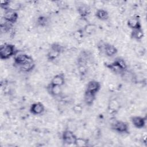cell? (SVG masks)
I'll use <instances>...</instances> for the list:
<instances>
[{"mask_svg": "<svg viewBox=\"0 0 147 147\" xmlns=\"http://www.w3.org/2000/svg\"><path fill=\"white\" fill-rule=\"evenodd\" d=\"M77 11L80 16V17L87 18L91 13V8L87 4L82 3L77 7Z\"/></svg>", "mask_w": 147, "mask_h": 147, "instance_id": "13", "label": "cell"}, {"mask_svg": "<svg viewBox=\"0 0 147 147\" xmlns=\"http://www.w3.org/2000/svg\"><path fill=\"white\" fill-rule=\"evenodd\" d=\"M48 93L52 96H60L62 94V88L61 86L52 84L49 83L46 87Z\"/></svg>", "mask_w": 147, "mask_h": 147, "instance_id": "9", "label": "cell"}, {"mask_svg": "<svg viewBox=\"0 0 147 147\" xmlns=\"http://www.w3.org/2000/svg\"><path fill=\"white\" fill-rule=\"evenodd\" d=\"M127 26L131 30L142 28L140 19L137 16L130 17L127 21Z\"/></svg>", "mask_w": 147, "mask_h": 147, "instance_id": "12", "label": "cell"}, {"mask_svg": "<svg viewBox=\"0 0 147 147\" xmlns=\"http://www.w3.org/2000/svg\"><path fill=\"white\" fill-rule=\"evenodd\" d=\"M78 69L81 76H85L88 72V68L86 64H78Z\"/></svg>", "mask_w": 147, "mask_h": 147, "instance_id": "26", "label": "cell"}, {"mask_svg": "<svg viewBox=\"0 0 147 147\" xmlns=\"http://www.w3.org/2000/svg\"><path fill=\"white\" fill-rule=\"evenodd\" d=\"M35 67V63L34 62H30L26 63L21 67H20V69L21 71L24 72H29L33 70Z\"/></svg>", "mask_w": 147, "mask_h": 147, "instance_id": "23", "label": "cell"}, {"mask_svg": "<svg viewBox=\"0 0 147 147\" xmlns=\"http://www.w3.org/2000/svg\"><path fill=\"white\" fill-rule=\"evenodd\" d=\"M65 82V75L63 73H59L55 75L51 79V83L62 87Z\"/></svg>", "mask_w": 147, "mask_h": 147, "instance_id": "14", "label": "cell"}, {"mask_svg": "<svg viewBox=\"0 0 147 147\" xmlns=\"http://www.w3.org/2000/svg\"><path fill=\"white\" fill-rule=\"evenodd\" d=\"M105 66L106 68H107L109 69H110L112 72L115 74V75H118L122 76L123 74L125 73V72L122 71L118 67H117L113 62L109 63H105Z\"/></svg>", "mask_w": 147, "mask_h": 147, "instance_id": "19", "label": "cell"}, {"mask_svg": "<svg viewBox=\"0 0 147 147\" xmlns=\"http://www.w3.org/2000/svg\"><path fill=\"white\" fill-rule=\"evenodd\" d=\"M96 95L90 92L85 90L84 94V102L85 104L88 106H91L96 99Z\"/></svg>", "mask_w": 147, "mask_h": 147, "instance_id": "16", "label": "cell"}, {"mask_svg": "<svg viewBox=\"0 0 147 147\" xmlns=\"http://www.w3.org/2000/svg\"><path fill=\"white\" fill-rule=\"evenodd\" d=\"M130 37L136 41H141L144 37V32L142 28L131 30Z\"/></svg>", "mask_w": 147, "mask_h": 147, "instance_id": "17", "label": "cell"}, {"mask_svg": "<svg viewBox=\"0 0 147 147\" xmlns=\"http://www.w3.org/2000/svg\"><path fill=\"white\" fill-rule=\"evenodd\" d=\"M95 16L100 21H106L109 18V14L108 11L102 8L97 9L95 13Z\"/></svg>", "mask_w": 147, "mask_h": 147, "instance_id": "18", "label": "cell"}, {"mask_svg": "<svg viewBox=\"0 0 147 147\" xmlns=\"http://www.w3.org/2000/svg\"><path fill=\"white\" fill-rule=\"evenodd\" d=\"M76 137H77L75 136L74 132L68 129L65 130L63 132L61 136L63 142L66 145H74Z\"/></svg>", "mask_w": 147, "mask_h": 147, "instance_id": "6", "label": "cell"}, {"mask_svg": "<svg viewBox=\"0 0 147 147\" xmlns=\"http://www.w3.org/2000/svg\"><path fill=\"white\" fill-rule=\"evenodd\" d=\"M89 23L88 20L87 18H83V17H80V18L78 20V25L79 26L78 29H82L85 27V26Z\"/></svg>", "mask_w": 147, "mask_h": 147, "instance_id": "27", "label": "cell"}, {"mask_svg": "<svg viewBox=\"0 0 147 147\" xmlns=\"http://www.w3.org/2000/svg\"><path fill=\"white\" fill-rule=\"evenodd\" d=\"M37 24L41 27H45L49 24V20L45 16H40L37 19Z\"/></svg>", "mask_w": 147, "mask_h": 147, "instance_id": "24", "label": "cell"}, {"mask_svg": "<svg viewBox=\"0 0 147 147\" xmlns=\"http://www.w3.org/2000/svg\"><path fill=\"white\" fill-rule=\"evenodd\" d=\"M83 107L80 104H76L72 107V111L77 115H80L83 112Z\"/></svg>", "mask_w": 147, "mask_h": 147, "instance_id": "28", "label": "cell"}, {"mask_svg": "<svg viewBox=\"0 0 147 147\" xmlns=\"http://www.w3.org/2000/svg\"><path fill=\"white\" fill-rule=\"evenodd\" d=\"M96 25L94 24L89 22L83 28V31L85 34L90 36L94 34L96 30Z\"/></svg>", "mask_w": 147, "mask_h": 147, "instance_id": "21", "label": "cell"}, {"mask_svg": "<svg viewBox=\"0 0 147 147\" xmlns=\"http://www.w3.org/2000/svg\"><path fill=\"white\" fill-rule=\"evenodd\" d=\"M45 111V106L44 105L40 102L33 103L31 105L29 111L30 113L34 115H41Z\"/></svg>", "mask_w": 147, "mask_h": 147, "instance_id": "8", "label": "cell"}, {"mask_svg": "<svg viewBox=\"0 0 147 147\" xmlns=\"http://www.w3.org/2000/svg\"><path fill=\"white\" fill-rule=\"evenodd\" d=\"M113 63L115 64L117 67H118L122 71L126 72L127 71V63L123 58L121 57H116L115 60L113 61Z\"/></svg>", "mask_w": 147, "mask_h": 147, "instance_id": "20", "label": "cell"}, {"mask_svg": "<svg viewBox=\"0 0 147 147\" xmlns=\"http://www.w3.org/2000/svg\"><path fill=\"white\" fill-rule=\"evenodd\" d=\"M18 52V51L14 45L7 43L3 44L0 47V59L2 60H7L16 56Z\"/></svg>", "mask_w": 147, "mask_h": 147, "instance_id": "1", "label": "cell"}, {"mask_svg": "<svg viewBox=\"0 0 147 147\" xmlns=\"http://www.w3.org/2000/svg\"><path fill=\"white\" fill-rule=\"evenodd\" d=\"M3 18L5 21L14 24L18 20V14L17 11L11 9H6L5 10Z\"/></svg>", "mask_w": 147, "mask_h": 147, "instance_id": "7", "label": "cell"}, {"mask_svg": "<svg viewBox=\"0 0 147 147\" xmlns=\"http://www.w3.org/2000/svg\"><path fill=\"white\" fill-rule=\"evenodd\" d=\"M98 48L100 52L104 53L108 57H113L118 52V49L114 45L107 42H100L98 45Z\"/></svg>", "mask_w": 147, "mask_h": 147, "instance_id": "3", "label": "cell"}, {"mask_svg": "<svg viewBox=\"0 0 147 147\" xmlns=\"http://www.w3.org/2000/svg\"><path fill=\"white\" fill-rule=\"evenodd\" d=\"M101 88L100 83L95 80H91L87 84L86 91L96 95Z\"/></svg>", "mask_w": 147, "mask_h": 147, "instance_id": "11", "label": "cell"}, {"mask_svg": "<svg viewBox=\"0 0 147 147\" xmlns=\"http://www.w3.org/2000/svg\"><path fill=\"white\" fill-rule=\"evenodd\" d=\"M30 62H34V60L32 56L26 54H20L14 57V64L19 67Z\"/></svg>", "mask_w": 147, "mask_h": 147, "instance_id": "5", "label": "cell"}, {"mask_svg": "<svg viewBox=\"0 0 147 147\" xmlns=\"http://www.w3.org/2000/svg\"><path fill=\"white\" fill-rule=\"evenodd\" d=\"M119 108H120V105L119 102L117 100L113 99L109 101L107 109H108V111L110 114H115L119 110Z\"/></svg>", "mask_w": 147, "mask_h": 147, "instance_id": "15", "label": "cell"}, {"mask_svg": "<svg viewBox=\"0 0 147 147\" xmlns=\"http://www.w3.org/2000/svg\"><path fill=\"white\" fill-rule=\"evenodd\" d=\"M11 1H9V0H3V1H1L0 3H1V7L2 9H4L5 10H6L10 3Z\"/></svg>", "mask_w": 147, "mask_h": 147, "instance_id": "29", "label": "cell"}, {"mask_svg": "<svg viewBox=\"0 0 147 147\" xmlns=\"http://www.w3.org/2000/svg\"><path fill=\"white\" fill-rule=\"evenodd\" d=\"M130 121L133 125L137 129H143L146 125V118L141 116H133L130 118Z\"/></svg>", "mask_w": 147, "mask_h": 147, "instance_id": "10", "label": "cell"}, {"mask_svg": "<svg viewBox=\"0 0 147 147\" xmlns=\"http://www.w3.org/2000/svg\"><path fill=\"white\" fill-rule=\"evenodd\" d=\"M111 128L115 132L119 134H129V126L128 123L125 121L121 120H115L111 123Z\"/></svg>", "mask_w": 147, "mask_h": 147, "instance_id": "4", "label": "cell"}, {"mask_svg": "<svg viewBox=\"0 0 147 147\" xmlns=\"http://www.w3.org/2000/svg\"><path fill=\"white\" fill-rule=\"evenodd\" d=\"M64 51V46L58 42H53L51 45L47 54V59L49 61H53L57 59Z\"/></svg>", "mask_w": 147, "mask_h": 147, "instance_id": "2", "label": "cell"}, {"mask_svg": "<svg viewBox=\"0 0 147 147\" xmlns=\"http://www.w3.org/2000/svg\"><path fill=\"white\" fill-rule=\"evenodd\" d=\"M88 144L89 141L88 139L82 137H76L74 143V145L79 147H83L88 146Z\"/></svg>", "mask_w": 147, "mask_h": 147, "instance_id": "22", "label": "cell"}, {"mask_svg": "<svg viewBox=\"0 0 147 147\" xmlns=\"http://www.w3.org/2000/svg\"><path fill=\"white\" fill-rule=\"evenodd\" d=\"M84 35L85 34L84 33L83 29H78L72 33L73 37L74 38L75 40H76L78 41H81L84 37Z\"/></svg>", "mask_w": 147, "mask_h": 147, "instance_id": "25", "label": "cell"}]
</instances>
